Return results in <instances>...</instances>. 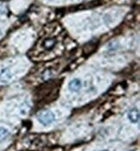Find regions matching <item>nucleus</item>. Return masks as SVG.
Segmentation results:
<instances>
[{"label":"nucleus","instance_id":"f03ea898","mask_svg":"<svg viewBox=\"0 0 140 151\" xmlns=\"http://www.w3.org/2000/svg\"><path fill=\"white\" fill-rule=\"evenodd\" d=\"M12 78V74L9 68H4L0 71V82L6 83L10 82Z\"/></svg>","mask_w":140,"mask_h":151},{"label":"nucleus","instance_id":"20e7f679","mask_svg":"<svg viewBox=\"0 0 140 151\" xmlns=\"http://www.w3.org/2000/svg\"><path fill=\"white\" fill-rule=\"evenodd\" d=\"M128 119L132 123H137L139 121V111L137 109H131L128 112Z\"/></svg>","mask_w":140,"mask_h":151},{"label":"nucleus","instance_id":"6e6552de","mask_svg":"<svg viewBox=\"0 0 140 151\" xmlns=\"http://www.w3.org/2000/svg\"><path fill=\"white\" fill-rule=\"evenodd\" d=\"M102 151H109V150H102Z\"/></svg>","mask_w":140,"mask_h":151},{"label":"nucleus","instance_id":"7ed1b4c3","mask_svg":"<svg viewBox=\"0 0 140 151\" xmlns=\"http://www.w3.org/2000/svg\"><path fill=\"white\" fill-rule=\"evenodd\" d=\"M82 88V83L79 78H74L68 83V89L72 92H78Z\"/></svg>","mask_w":140,"mask_h":151},{"label":"nucleus","instance_id":"f257e3e1","mask_svg":"<svg viewBox=\"0 0 140 151\" xmlns=\"http://www.w3.org/2000/svg\"><path fill=\"white\" fill-rule=\"evenodd\" d=\"M37 120L43 126H47L55 121V115L51 110H43L37 114Z\"/></svg>","mask_w":140,"mask_h":151},{"label":"nucleus","instance_id":"0eeeda50","mask_svg":"<svg viewBox=\"0 0 140 151\" xmlns=\"http://www.w3.org/2000/svg\"><path fill=\"white\" fill-rule=\"evenodd\" d=\"M1 34H2V31H1V30H0V36H1Z\"/></svg>","mask_w":140,"mask_h":151},{"label":"nucleus","instance_id":"423d86ee","mask_svg":"<svg viewBox=\"0 0 140 151\" xmlns=\"http://www.w3.org/2000/svg\"><path fill=\"white\" fill-rule=\"evenodd\" d=\"M8 135H9V130L6 128L0 127V141L4 139Z\"/></svg>","mask_w":140,"mask_h":151},{"label":"nucleus","instance_id":"39448f33","mask_svg":"<svg viewBox=\"0 0 140 151\" xmlns=\"http://www.w3.org/2000/svg\"><path fill=\"white\" fill-rule=\"evenodd\" d=\"M57 41L55 38H53V37H50V38H47L43 41V46L46 49V50H51L53 49L55 45H56Z\"/></svg>","mask_w":140,"mask_h":151}]
</instances>
